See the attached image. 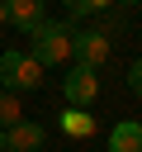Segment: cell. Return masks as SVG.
<instances>
[{
  "label": "cell",
  "mask_w": 142,
  "mask_h": 152,
  "mask_svg": "<svg viewBox=\"0 0 142 152\" xmlns=\"http://www.w3.org/2000/svg\"><path fill=\"white\" fill-rule=\"evenodd\" d=\"M28 38H33V48H28V52H33L43 66H57V62H66V57H71V28H66L62 19H47V14H43V19L28 28Z\"/></svg>",
  "instance_id": "6da1fadb"
},
{
  "label": "cell",
  "mask_w": 142,
  "mask_h": 152,
  "mask_svg": "<svg viewBox=\"0 0 142 152\" xmlns=\"http://www.w3.org/2000/svg\"><path fill=\"white\" fill-rule=\"evenodd\" d=\"M43 62L33 57V52H0V81H5V90H38L43 86Z\"/></svg>",
  "instance_id": "7a4b0ae2"
},
{
  "label": "cell",
  "mask_w": 142,
  "mask_h": 152,
  "mask_svg": "<svg viewBox=\"0 0 142 152\" xmlns=\"http://www.w3.org/2000/svg\"><path fill=\"white\" fill-rule=\"evenodd\" d=\"M71 57L85 62V66L109 62V33H99V28H80V33H71Z\"/></svg>",
  "instance_id": "3957f363"
},
{
  "label": "cell",
  "mask_w": 142,
  "mask_h": 152,
  "mask_svg": "<svg viewBox=\"0 0 142 152\" xmlns=\"http://www.w3.org/2000/svg\"><path fill=\"white\" fill-rule=\"evenodd\" d=\"M47 142V133L33 124V119H14L9 128H5V152H38Z\"/></svg>",
  "instance_id": "277c9868"
},
{
  "label": "cell",
  "mask_w": 142,
  "mask_h": 152,
  "mask_svg": "<svg viewBox=\"0 0 142 152\" xmlns=\"http://www.w3.org/2000/svg\"><path fill=\"white\" fill-rule=\"evenodd\" d=\"M66 100L71 104H90L95 95H99V76H95V66H85V62H76V71L66 76Z\"/></svg>",
  "instance_id": "5b68a950"
},
{
  "label": "cell",
  "mask_w": 142,
  "mask_h": 152,
  "mask_svg": "<svg viewBox=\"0 0 142 152\" xmlns=\"http://www.w3.org/2000/svg\"><path fill=\"white\" fill-rule=\"evenodd\" d=\"M109 152H142V124H137V119L114 124V133H109Z\"/></svg>",
  "instance_id": "8992f818"
},
{
  "label": "cell",
  "mask_w": 142,
  "mask_h": 152,
  "mask_svg": "<svg viewBox=\"0 0 142 152\" xmlns=\"http://www.w3.org/2000/svg\"><path fill=\"white\" fill-rule=\"evenodd\" d=\"M62 133H66V138H90V133H95L90 104H71V109L62 114Z\"/></svg>",
  "instance_id": "52a82bcc"
},
{
  "label": "cell",
  "mask_w": 142,
  "mask_h": 152,
  "mask_svg": "<svg viewBox=\"0 0 142 152\" xmlns=\"http://www.w3.org/2000/svg\"><path fill=\"white\" fill-rule=\"evenodd\" d=\"M5 10H9V24L24 28V33L43 19V0H5Z\"/></svg>",
  "instance_id": "ba28073f"
},
{
  "label": "cell",
  "mask_w": 142,
  "mask_h": 152,
  "mask_svg": "<svg viewBox=\"0 0 142 152\" xmlns=\"http://www.w3.org/2000/svg\"><path fill=\"white\" fill-rule=\"evenodd\" d=\"M14 119H24V109H19V90H5V86H0V128H9Z\"/></svg>",
  "instance_id": "9c48e42d"
},
{
  "label": "cell",
  "mask_w": 142,
  "mask_h": 152,
  "mask_svg": "<svg viewBox=\"0 0 142 152\" xmlns=\"http://www.w3.org/2000/svg\"><path fill=\"white\" fill-rule=\"evenodd\" d=\"M128 86L142 95V62H133V66H128Z\"/></svg>",
  "instance_id": "30bf717a"
},
{
  "label": "cell",
  "mask_w": 142,
  "mask_h": 152,
  "mask_svg": "<svg viewBox=\"0 0 142 152\" xmlns=\"http://www.w3.org/2000/svg\"><path fill=\"white\" fill-rule=\"evenodd\" d=\"M66 14H71V19H80V14H90V10H85V0H66Z\"/></svg>",
  "instance_id": "8fae6325"
},
{
  "label": "cell",
  "mask_w": 142,
  "mask_h": 152,
  "mask_svg": "<svg viewBox=\"0 0 142 152\" xmlns=\"http://www.w3.org/2000/svg\"><path fill=\"white\" fill-rule=\"evenodd\" d=\"M109 5H114V0H85V10H90V14H95V10H109Z\"/></svg>",
  "instance_id": "7c38bea8"
},
{
  "label": "cell",
  "mask_w": 142,
  "mask_h": 152,
  "mask_svg": "<svg viewBox=\"0 0 142 152\" xmlns=\"http://www.w3.org/2000/svg\"><path fill=\"white\" fill-rule=\"evenodd\" d=\"M5 24H9V10H5V0H0V28H5Z\"/></svg>",
  "instance_id": "4fadbf2b"
},
{
  "label": "cell",
  "mask_w": 142,
  "mask_h": 152,
  "mask_svg": "<svg viewBox=\"0 0 142 152\" xmlns=\"http://www.w3.org/2000/svg\"><path fill=\"white\" fill-rule=\"evenodd\" d=\"M0 152H5V128H0Z\"/></svg>",
  "instance_id": "5bb4252c"
},
{
  "label": "cell",
  "mask_w": 142,
  "mask_h": 152,
  "mask_svg": "<svg viewBox=\"0 0 142 152\" xmlns=\"http://www.w3.org/2000/svg\"><path fill=\"white\" fill-rule=\"evenodd\" d=\"M123 5H137V0H123Z\"/></svg>",
  "instance_id": "9a60e30c"
}]
</instances>
